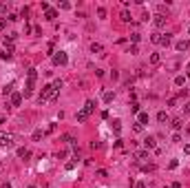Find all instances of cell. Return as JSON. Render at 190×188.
<instances>
[{"instance_id": "obj_35", "label": "cell", "mask_w": 190, "mask_h": 188, "mask_svg": "<svg viewBox=\"0 0 190 188\" xmlns=\"http://www.w3.org/2000/svg\"><path fill=\"white\" fill-rule=\"evenodd\" d=\"M53 89L60 91V89H62V80H55V82H53Z\"/></svg>"}, {"instance_id": "obj_42", "label": "cell", "mask_w": 190, "mask_h": 188, "mask_svg": "<svg viewBox=\"0 0 190 188\" xmlns=\"http://www.w3.org/2000/svg\"><path fill=\"white\" fill-rule=\"evenodd\" d=\"M170 188H181V184H179V182H175V184L170 186Z\"/></svg>"}, {"instance_id": "obj_23", "label": "cell", "mask_w": 190, "mask_h": 188, "mask_svg": "<svg viewBox=\"0 0 190 188\" xmlns=\"http://www.w3.org/2000/svg\"><path fill=\"white\" fill-rule=\"evenodd\" d=\"M11 91H13V84H7V87L2 89V95L7 98V95H11Z\"/></svg>"}, {"instance_id": "obj_24", "label": "cell", "mask_w": 190, "mask_h": 188, "mask_svg": "<svg viewBox=\"0 0 190 188\" xmlns=\"http://www.w3.org/2000/svg\"><path fill=\"white\" fill-rule=\"evenodd\" d=\"M9 9H11V5H9V2H0V13H7Z\"/></svg>"}, {"instance_id": "obj_47", "label": "cell", "mask_w": 190, "mask_h": 188, "mask_svg": "<svg viewBox=\"0 0 190 188\" xmlns=\"http://www.w3.org/2000/svg\"><path fill=\"white\" fill-rule=\"evenodd\" d=\"M188 35H190V29H188Z\"/></svg>"}, {"instance_id": "obj_33", "label": "cell", "mask_w": 190, "mask_h": 188, "mask_svg": "<svg viewBox=\"0 0 190 188\" xmlns=\"http://www.w3.org/2000/svg\"><path fill=\"white\" fill-rule=\"evenodd\" d=\"M130 111L133 113H139V104H137V102H133V104H130Z\"/></svg>"}, {"instance_id": "obj_38", "label": "cell", "mask_w": 190, "mask_h": 188, "mask_svg": "<svg viewBox=\"0 0 190 188\" xmlns=\"http://www.w3.org/2000/svg\"><path fill=\"white\" fill-rule=\"evenodd\" d=\"M184 113H186V115H190V102H186V104H184Z\"/></svg>"}, {"instance_id": "obj_26", "label": "cell", "mask_w": 190, "mask_h": 188, "mask_svg": "<svg viewBox=\"0 0 190 188\" xmlns=\"http://www.w3.org/2000/svg\"><path fill=\"white\" fill-rule=\"evenodd\" d=\"M159 62H161L159 53H153V55H150V64H159Z\"/></svg>"}, {"instance_id": "obj_36", "label": "cell", "mask_w": 190, "mask_h": 188, "mask_svg": "<svg viewBox=\"0 0 190 188\" xmlns=\"http://www.w3.org/2000/svg\"><path fill=\"white\" fill-rule=\"evenodd\" d=\"M55 128H58L55 124H49V126H46V133H55Z\"/></svg>"}, {"instance_id": "obj_2", "label": "cell", "mask_w": 190, "mask_h": 188, "mask_svg": "<svg viewBox=\"0 0 190 188\" xmlns=\"http://www.w3.org/2000/svg\"><path fill=\"white\" fill-rule=\"evenodd\" d=\"M35 78H38V71H35V69H29V73H27V89H24V95H31V93H33Z\"/></svg>"}, {"instance_id": "obj_6", "label": "cell", "mask_w": 190, "mask_h": 188, "mask_svg": "<svg viewBox=\"0 0 190 188\" xmlns=\"http://www.w3.org/2000/svg\"><path fill=\"white\" fill-rule=\"evenodd\" d=\"M155 27H157V29H164V27H166V16L157 13L155 16Z\"/></svg>"}, {"instance_id": "obj_14", "label": "cell", "mask_w": 190, "mask_h": 188, "mask_svg": "<svg viewBox=\"0 0 190 188\" xmlns=\"http://www.w3.org/2000/svg\"><path fill=\"white\" fill-rule=\"evenodd\" d=\"M44 18H46V20H55V18H58V11H55V9H46Z\"/></svg>"}, {"instance_id": "obj_30", "label": "cell", "mask_w": 190, "mask_h": 188, "mask_svg": "<svg viewBox=\"0 0 190 188\" xmlns=\"http://www.w3.org/2000/svg\"><path fill=\"white\" fill-rule=\"evenodd\" d=\"M7 29V18H0V31Z\"/></svg>"}, {"instance_id": "obj_15", "label": "cell", "mask_w": 190, "mask_h": 188, "mask_svg": "<svg viewBox=\"0 0 190 188\" xmlns=\"http://www.w3.org/2000/svg\"><path fill=\"white\" fill-rule=\"evenodd\" d=\"M75 117H78V122H86V120H89L91 115H89V113L82 109V111H78V115H75Z\"/></svg>"}, {"instance_id": "obj_19", "label": "cell", "mask_w": 190, "mask_h": 188, "mask_svg": "<svg viewBox=\"0 0 190 188\" xmlns=\"http://www.w3.org/2000/svg\"><path fill=\"white\" fill-rule=\"evenodd\" d=\"M113 131H115V135H119V131H122V122L119 120H113Z\"/></svg>"}, {"instance_id": "obj_41", "label": "cell", "mask_w": 190, "mask_h": 188, "mask_svg": "<svg viewBox=\"0 0 190 188\" xmlns=\"http://www.w3.org/2000/svg\"><path fill=\"white\" fill-rule=\"evenodd\" d=\"M135 188H146V184H144V182H139V184H135Z\"/></svg>"}, {"instance_id": "obj_32", "label": "cell", "mask_w": 190, "mask_h": 188, "mask_svg": "<svg viewBox=\"0 0 190 188\" xmlns=\"http://www.w3.org/2000/svg\"><path fill=\"white\" fill-rule=\"evenodd\" d=\"M133 131H135V133H141V131H144V126H141V124H133Z\"/></svg>"}, {"instance_id": "obj_11", "label": "cell", "mask_w": 190, "mask_h": 188, "mask_svg": "<svg viewBox=\"0 0 190 188\" xmlns=\"http://www.w3.org/2000/svg\"><path fill=\"white\" fill-rule=\"evenodd\" d=\"M18 157H20V159H29L31 157V150L29 148H18Z\"/></svg>"}, {"instance_id": "obj_12", "label": "cell", "mask_w": 190, "mask_h": 188, "mask_svg": "<svg viewBox=\"0 0 190 188\" xmlns=\"http://www.w3.org/2000/svg\"><path fill=\"white\" fill-rule=\"evenodd\" d=\"M84 111L91 115V113L95 111V102H93V100H86V102H84Z\"/></svg>"}, {"instance_id": "obj_17", "label": "cell", "mask_w": 190, "mask_h": 188, "mask_svg": "<svg viewBox=\"0 0 190 188\" xmlns=\"http://www.w3.org/2000/svg\"><path fill=\"white\" fill-rule=\"evenodd\" d=\"M157 122H161V124L168 122V113H166V111H159V113H157Z\"/></svg>"}, {"instance_id": "obj_31", "label": "cell", "mask_w": 190, "mask_h": 188, "mask_svg": "<svg viewBox=\"0 0 190 188\" xmlns=\"http://www.w3.org/2000/svg\"><path fill=\"white\" fill-rule=\"evenodd\" d=\"M97 16H100V18H106V9L100 7V9H97Z\"/></svg>"}, {"instance_id": "obj_45", "label": "cell", "mask_w": 190, "mask_h": 188, "mask_svg": "<svg viewBox=\"0 0 190 188\" xmlns=\"http://www.w3.org/2000/svg\"><path fill=\"white\" fill-rule=\"evenodd\" d=\"M188 71H190V64H188Z\"/></svg>"}, {"instance_id": "obj_28", "label": "cell", "mask_w": 190, "mask_h": 188, "mask_svg": "<svg viewBox=\"0 0 190 188\" xmlns=\"http://www.w3.org/2000/svg\"><path fill=\"white\" fill-rule=\"evenodd\" d=\"M135 157H137V159H146V157H148V153H146V150H139Z\"/></svg>"}, {"instance_id": "obj_40", "label": "cell", "mask_w": 190, "mask_h": 188, "mask_svg": "<svg viewBox=\"0 0 190 188\" xmlns=\"http://www.w3.org/2000/svg\"><path fill=\"white\" fill-rule=\"evenodd\" d=\"M184 153H186V155H190V144H186V146H184Z\"/></svg>"}, {"instance_id": "obj_7", "label": "cell", "mask_w": 190, "mask_h": 188, "mask_svg": "<svg viewBox=\"0 0 190 188\" xmlns=\"http://www.w3.org/2000/svg\"><path fill=\"white\" fill-rule=\"evenodd\" d=\"M170 126H173L175 131H181V128H184V120H181V117H175V120H170Z\"/></svg>"}, {"instance_id": "obj_5", "label": "cell", "mask_w": 190, "mask_h": 188, "mask_svg": "<svg viewBox=\"0 0 190 188\" xmlns=\"http://www.w3.org/2000/svg\"><path fill=\"white\" fill-rule=\"evenodd\" d=\"M170 42H173L170 33H159V40H157V44H161V46H168Z\"/></svg>"}, {"instance_id": "obj_34", "label": "cell", "mask_w": 190, "mask_h": 188, "mask_svg": "<svg viewBox=\"0 0 190 188\" xmlns=\"http://www.w3.org/2000/svg\"><path fill=\"white\" fill-rule=\"evenodd\" d=\"M7 20H9V22H16V20H18V16H16V13H9V16H7Z\"/></svg>"}, {"instance_id": "obj_16", "label": "cell", "mask_w": 190, "mask_h": 188, "mask_svg": "<svg viewBox=\"0 0 190 188\" xmlns=\"http://www.w3.org/2000/svg\"><path fill=\"white\" fill-rule=\"evenodd\" d=\"M102 51H104V46H102L100 42H93V44H91V53H102Z\"/></svg>"}, {"instance_id": "obj_13", "label": "cell", "mask_w": 190, "mask_h": 188, "mask_svg": "<svg viewBox=\"0 0 190 188\" xmlns=\"http://www.w3.org/2000/svg\"><path fill=\"white\" fill-rule=\"evenodd\" d=\"M144 146H146V148H153V150H155V148H157V144H155V137H150V135H148V137L144 139Z\"/></svg>"}, {"instance_id": "obj_21", "label": "cell", "mask_w": 190, "mask_h": 188, "mask_svg": "<svg viewBox=\"0 0 190 188\" xmlns=\"http://www.w3.org/2000/svg\"><path fill=\"white\" fill-rule=\"evenodd\" d=\"M5 53L13 55V42H7V40H5Z\"/></svg>"}, {"instance_id": "obj_9", "label": "cell", "mask_w": 190, "mask_h": 188, "mask_svg": "<svg viewBox=\"0 0 190 188\" xmlns=\"http://www.w3.org/2000/svg\"><path fill=\"white\" fill-rule=\"evenodd\" d=\"M137 124H141V126H144V124H148V113H137Z\"/></svg>"}, {"instance_id": "obj_43", "label": "cell", "mask_w": 190, "mask_h": 188, "mask_svg": "<svg viewBox=\"0 0 190 188\" xmlns=\"http://www.w3.org/2000/svg\"><path fill=\"white\" fill-rule=\"evenodd\" d=\"M2 188H11V184H9V182H7V184H2Z\"/></svg>"}, {"instance_id": "obj_39", "label": "cell", "mask_w": 190, "mask_h": 188, "mask_svg": "<svg viewBox=\"0 0 190 188\" xmlns=\"http://www.w3.org/2000/svg\"><path fill=\"white\" fill-rule=\"evenodd\" d=\"M0 58H2V60H11L13 55H9V53H5V51H2V53H0Z\"/></svg>"}, {"instance_id": "obj_25", "label": "cell", "mask_w": 190, "mask_h": 188, "mask_svg": "<svg viewBox=\"0 0 190 188\" xmlns=\"http://www.w3.org/2000/svg\"><path fill=\"white\" fill-rule=\"evenodd\" d=\"M139 40H141V33H130V42L133 44H137Z\"/></svg>"}, {"instance_id": "obj_46", "label": "cell", "mask_w": 190, "mask_h": 188, "mask_svg": "<svg viewBox=\"0 0 190 188\" xmlns=\"http://www.w3.org/2000/svg\"><path fill=\"white\" fill-rule=\"evenodd\" d=\"M29 188H35V186H29Z\"/></svg>"}, {"instance_id": "obj_37", "label": "cell", "mask_w": 190, "mask_h": 188, "mask_svg": "<svg viewBox=\"0 0 190 188\" xmlns=\"http://www.w3.org/2000/svg\"><path fill=\"white\" fill-rule=\"evenodd\" d=\"M173 142H175V144H179V142H181V135L175 133V135H173Z\"/></svg>"}, {"instance_id": "obj_1", "label": "cell", "mask_w": 190, "mask_h": 188, "mask_svg": "<svg viewBox=\"0 0 190 188\" xmlns=\"http://www.w3.org/2000/svg\"><path fill=\"white\" fill-rule=\"evenodd\" d=\"M58 95H60V91L53 89V84H46V87H42V91H40V102H46V100L55 102Z\"/></svg>"}, {"instance_id": "obj_10", "label": "cell", "mask_w": 190, "mask_h": 188, "mask_svg": "<svg viewBox=\"0 0 190 188\" xmlns=\"http://www.w3.org/2000/svg\"><path fill=\"white\" fill-rule=\"evenodd\" d=\"M11 104L13 106H20L22 104V95H20V93H11Z\"/></svg>"}, {"instance_id": "obj_4", "label": "cell", "mask_w": 190, "mask_h": 188, "mask_svg": "<svg viewBox=\"0 0 190 188\" xmlns=\"http://www.w3.org/2000/svg\"><path fill=\"white\" fill-rule=\"evenodd\" d=\"M0 146L2 148H11L13 146V135L7 133V131H0Z\"/></svg>"}, {"instance_id": "obj_22", "label": "cell", "mask_w": 190, "mask_h": 188, "mask_svg": "<svg viewBox=\"0 0 190 188\" xmlns=\"http://www.w3.org/2000/svg\"><path fill=\"white\" fill-rule=\"evenodd\" d=\"M184 84H186V78L184 75H177L175 78V87H184Z\"/></svg>"}, {"instance_id": "obj_29", "label": "cell", "mask_w": 190, "mask_h": 188, "mask_svg": "<svg viewBox=\"0 0 190 188\" xmlns=\"http://www.w3.org/2000/svg\"><path fill=\"white\" fill-rule=\"evenodd\" d=\"M97 177H102V179H104V177H108V171H104V168H100V171H97Z\"/></svg>"}, {"instance_id": "obj_20", "label": "cell", "mask_w": 190, "mask_h": 188, "mask_svg": "<svg viewBox=\"0 0 190 188\" xmlns=\"http://www.w3.org/2000/svg\"><path fill=\"white\" fill-rule=\"evenodd\" d=\"M44 133H46V131H42V128H35V131H33V139H42V137H44Z\"/></svg>"}, {"instance_id": "obj_8", "label": "cell", "mask_w": 190, "mask_h": 188, "mask_svg": "<svg viewBox=\"0 0 190 188\" xmlns=\"http://www.w3.org/2000/svg\"><path fill=\"white\" fill-rule=\"evenodd\" d=\"M175 49H177V51H186V49H190V40H179V42L175 44Z\"/></svg>"}, {"instance_id": "obj_27", "label": "cell", "mask_w": 190, "mask_h": 188, "mask_svg": "<svg viewBox=\"0 0 190 188\" xmlns=\"http://www.w3.org/2000/svg\"><path fill=\"white\" fill-rule=\"evenodd\" d=\"M119 18H122V22H130V13H128V11H122Z\"/></svg>"}, {"instance_id": "obj_18", "label": "cell", "mask_w": 190, "mask_h": 188, "mask_svg": "<svg viewBox=\"0 0 190 188\" xmlns=\"http://www.w3.org/2000/svg\"><path fill=\"white\" fill-rule=\"evenodd\" d=\"M113 100H115V93H111V91H106V93H104V102H106V104H111Z\"/></svg>"}, {"instance_id": "obj_48", "label": "cell", "mask_w": 190, "mask_h": 188, "mask_svg": "<svg viewBox=\"0 0 190 188\" xmlns=\"http://www.w3.org/2000/svg\"><path fill=\"white\" fill-rule=\"evenodd\" d=\"M0 166H2V162H0Z\"/></svg>"}, {"instance_id": "obj_44", "label": "cell", "mask_w": 190, "mask_h": 188, "mask_svg": "<svg viewBox=\"0 0 190 188\" xmlns=\"http://www.w3.org/2000/svg\"><path fill=\"white\" fill-rule=\"evenodd\" d=\"M0 124H5V120H2V117H0Z\"/></svg>"}, {"instance_id": "obj_3", "label": "cell", "mask_w": 190, "mask_h": 188, "mask_svg": "<svg viewBox=\"0 0 190 188\" xmlns=\"http://www.w3.org/2000/svg\"><path fill=\"white\" fill-rule=\"evenodd\" d=\"M51 60H53L55 67H64V64L69 62V55H66V51H55V53L51 55Z\"/></svg>"}]
</instances>
